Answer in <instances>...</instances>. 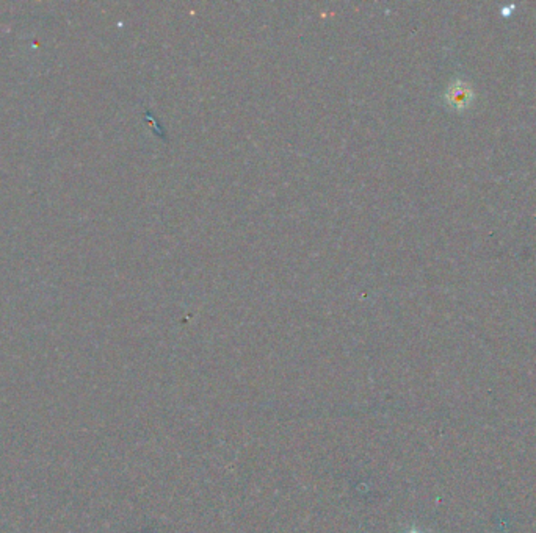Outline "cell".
<instances>
[{"instance_id":"1","label":"cell","mask_w":536,"mask_h":533,"mask_svg":"<svg viewBox=\"0 0 536 533\" xmlns=\"http://www.w3.org/2000/svg\"><path fill=\"white\" fill-rule=\"evenodd\" d=\"M446 99L448 105H452L455 110H464L471 105L473 99V91L471 85H467L463 80L453 82L446 92Z\"/></svg>"}]
</instances>
